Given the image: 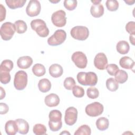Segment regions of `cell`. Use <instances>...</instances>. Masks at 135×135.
Masks as SVG:
<instances>
[{
  "label": "cell",
  "mask_w": 135,
  "mask_h": 135,
  "mask_svg": "<svg viewBox=\"0 0 135 135\" xmlns=\"http://www.w3.org/2000/svg\"><path fill=\"white\" fill-rule=\"evenodd\" d=\"M76 78L78 82L82 85L93 86L95 85L98 82V76L93 72H80L78 73Z\"/></svg>",
  "instance_id": "1"
},
{
  "label": "cell",
  "mask_w": 135,
  "mask_h": 135,
  "mask_svg": "<svg viewBox=\"0 0 135 135\" xmlns=\"http://www.w3.org/2000/svg\"><path fill=\"white\" fill-rule=\"evenodd\" d=\"M30 24L32 29L35 31L40 37H45L49 35V30L43 20L41 19L33 20Z\"/></svg>",
  "instance_id": "2"
},
{
  "label": "cell",
  "mask_w": 135,
  "mask_h": 135,
  "mask_svg": "<svg viewBox=\"0 0 135 135\" xmlns=\"http://www.w3.org/2000/svg\"><path fill=\"white\" fill-rule=\"evenodd\" d=\"M16 28L14 24L7 22L3 23L0 28V34L2 40L4 41L10 40L14 35Z\"/></svg>",
  "instance_id": "3"
},
{
  "label": "cell",
  "mask_w": 135,
  "mask_h": 135,
  "mask_svg": "<svg viewBox=\"0 0 135 135\" xmlns=\"http://www.w3.org/2000/svg\"><path fill=\"white\" fill-rule=\"evenodd\" d=\"M71 36L75 40L84 41L89 35V31L88 27L83 26H76L73 27L70 31Z\"/></svg>",
  "instance_id": "4"
},
{
  "label": "cell",
  "mask_w": 135,
  "mask_h": 135,
  "mask_svg": "<svg viewBox=\"0 0 135 135\" xmlns=\"http://www.w3.org/2000/svg\"><path fill=\"white\" fill-rule=\"evenodd\" d=\"M27 84V74L24 71H17L14 76V85L17 90H23Z\"/></svg>",
  "instance_id": "5"
},
{
  "label": "cell",
  "mask_w": 135,
  "mask_h": 135,
  "mask_svg": "<svg viewBox=\"0 0 135 135\" xmlns=\"http://www.w3.org/2000/svg\"><path fill=\"white\" fill-rule=\"evenodd\" d=\"M66 33L63 30H57L47 39V43L51 46L62 44L66 40Z\"/></svg>",
  "instance_id": "6"
},
{
  "label": "cell",
  "mask_w": 135,
  "mask_h": 135,
  "mask_svg": "<svg viewBox=\"0 0 135 135\" xmlns=\"http://www.w3.org/2000/svg\"><path fill=\"white\" fill-rule=\"evenodd\" d=\"M104 110L103 105L98 102H94L86 105L85 109L86 114L92 117L101 115Z\"/></svg>",
  "instance_id": "7"
},
{
  "label": "cell",
  "mask_w": 135,
  "mask_h": 135,
  "mask_svg": "<svg viewBox=\"0 0 135 135\" xmlns=\"http://www.w3.org/2000/svg\"><path fill=\"white\" fill-rule=\"evenodd\" d=\"M53 25L56 27H63L66 23V13L63 10H59L53 13L51 16Z\"/></svg>",
  "instance_id": "8"
},
{
  "label": "cell",
  "mask_w": 135,
  "mask_h": 135,
  "mask_svg": "<svg viewBox=\"0 0 135 135\" xmlns=\"http://www.w3.org/2000/svg\"><path fill=\"white\" fill-rule=\"evenodd\" d=\"M71 59L75 65L80 69H84L87 65V57L82 52L77 51L74 52L72 55Z\"/></svg>",
  "instance_id": "9"
},
{
  "label": "cell",
  "mask_w": 135,
  "mask_h": 135,
  "mask_svg": "<svg viewBox=\"0 0 135 135\" xmlns=\"http://www.w3.org/2000/svg\"><path fill=\"white\" fill-rule=\"evenodd\" d=\"M41 10V5L38 1L31 0L26 8V13L30 17L37 16Z\"/></svg>",
  "instance_id": "10"
},
{
  "label": "cell",
  "mask_w": 135,
  "mask_h": 135,
  "mask_svg": "<svg viewBox=\"0 0 135 135\" xmlns=\"http://www.w3.org/2000/svg\"><path fill=\"white\" fill-rule=\"evenodd\" d=\"M78 118L77 109L73 107H70L66 109L65 112L64 121L66 124L72 126L75 123Z\"/></svg>",
  "instance_id": "11"
},
{
  "label": "cell",
  "mask_w": 135,
  "mask_h": 135,
  "mask_svg": "<svg viewBox=\"0 0 135 135\" xmlns=\"http://www.w3.org/2000/svg\"><path fill=\"white\" fill-rule=\"evenodd\" d=\"M94 65L100 70H105L108 65V59L105 54L102 52L98 53L94 59Z\"/></svg>",
  "instance_id": "12"
},
{
  "label": "cell",
  "mask_w": 135,
  "mask_h": 135,
  "mask_svg": "<svg viewBox=\"0 0 135 135\" xmlns=\"http://www.w3.org/2000/svg\"><path fill=\"white\" fill-rule=\"evenodd\" d=\"M33 63V59L29 56H23L20 57L17 61V64L19 68L27 69L29 68Z\"/></svg>",
  "instance_id": "13"
},
{
  "label": "cell",
  "mask_w": 135,
  "mask_h": 135,
  "mask_svg": "<svg viewBox=\"0 0 135 135\" xmlns=\"http://www.w3.org/2000/svg\"><path fill=\"white\" fill-rule=\"evenodd\" d=\"M44 102L47 107H56L60 103V98L57 94L54 93H51L45 97L44 99Z\"/></svg>",
  "instance_id": "14"
},
{
  "label": "cell",
  "mask_w": 135,
  "mask_h": 135,
  "mask_svg": "<svg viewBox=\"0 0 135 135\" xmlns=\"http://www.w3.org/2000/svg\"><path fill=\"white\" fill-rule=\"evenodd\" d=\"M5 131L8 135H15L18 132V127L15 120H8L5 125Z\"/></svg>",
  "instance_id": "15"
},
{
  "label": "cell",
  "mask_w": 135,
  "mask_h": 135,
  "mask_svg": "<svg viewBox=\"0 0 135 135\" xmlns=\"http://www.w3.org/2000/svg\"><path fill=\"white\" fill-rule=\"evenodd\" d=\"M90 13L92 16L95 18L100 17L104 14V7L101 3L93 4L90 8Z\"/></svg>",
  "instance_id": "16"
},
{
  "label": "cell",
  "mask_w": 135,
  "mask_h": 135,
  "mask_svg": "<svg viewBox=\"0 0 135 135\" xmlns=\"http://www.w3.org/2000/svg\"><path fill=\"white\" fill-rule=\"evenodd\" d=\"M18 127V132L22 134H27L29 131V124L28 122L23 119L15 120Z\"/></svg>",
  "instance_id": "17"
},
{
  "label": "cell",
  "mask_w": 135,
  "mask_h": 135,
  "mask_svg": "<svg viewBox=\"0 0 135 135\" xmlns=\"http://www.w3.org/2000/svg\"><path fill=\"white\" fill-rule=\"evenodd\" d=\"M119 64L123 69L132 70L134 66V62L130 57L124 56L120 59Z\"/></svg>",
  "instance_id": "18"
},
{
  "label": "cell",
  "mask_w": 135,
  "mask_h": 135,
  "mask_svg": "<svg viewBox=\"0 0 135 135\" xmlns=\"http://www.w3.org/2000/svg\"><path fill=\"white\" fill-rule=\"evenodd\" d=\"M49 70L51 76L55 78L61 76L63 73L62 67L58 64H52L50 66Z\"/></svg>",
  "instance_id": "19"
},
{
  "label": "cell",
  "mask_w": 135,
  "mask_h": 135,
  "mask_svg": "<svg viewBox=\"0 0 135 135\" xmlns=\"http://www.w3.org/2000/svg\"><path fill=\"white\" fill-rule=\"evenodd\" d=\"M38 88L41 92L43 93L47 92L51 88V83L47 79H41L38 83Z\"/></svg>",
  "instance_id": "20"
},
{
  "label": "cell",
  "mask_w": 135,
  "mask_h": 135,
  "mask_svg": "<svg viewBox=\"0 0 135 135\" xmlns=\"http://www.w3.org/2000/svg\"><path fill=\"white\" fill-rule=\"evenodd\" d=\"M116 49L118 52L121 54H126L130 50L129 43L126 41H120L118 42L116 45Z\"/></svg>",
  "instance_id": "21"
},
{
  "label": "cell",
  "mask_w": 135,
  "mask_h": 135,
  "mask_svg": "<svg viewBox=\"0 0 135 135\" xmlns=\"http://www.w3.org/2000/svg\"><path fill=\"white\" fill-rule=\"evenodd\" d=\"M109 120L105 117H100L96 121V126L98 130L100 131H104L109 128Z\"/></svg>",
  "instance_id": "22"
},
{
  "label": "cell",
  "mask_w": 135,
  "mask_h": 135,
  "mask_svg": "<svg viewBox=\"0 0 135 135\" xmlns=\"http://www.w3.org/2000/svg\"><path fill=\"white\" fill-rule=\"evenodd\" d=\"M5 2L7 6L12 9L23 7L25 3L26 0H6Z\"/></svg>",
  "instance_id": "23"
},
{
  "label": "cell",
  "mask_w": 135,
  "mask_h": 135,
  "mask_svg": "<svg viewBox=\"0 0 135 135\" xmlns=\"http://www.w3.org/2000/svg\"><path fill=\"white\" fill-rule=\"evenodd\" d=\"M49 122H60L62 121V113L57 110H53L51 111L49 115Z\"/></svg>",
  "instance_id": "24"
},
{
  "label": "cell",
  "mask_w": 135,
  "mask_h": 135,
  "mask_svg": "<svg viewBox=\"0 0 135 135\" xmlns=\"http://www.w3.org/2000/svg\"><path fill=\"white\" fill-rule=\"evenodd\" d=\"M33 73L36 76L40 77L43 76L46 72L45 66L40 63H37L34 65L32 68Z\"/></svg>",
  "instance_id": "25"
},
{
  "label": "cell",
  "mask_w": 135,
  "mask_h": 135,
  "mask_svg": "<svg viewBox=\"0 0 135 135\" xmlns=\"http://www.w3.org/2000/svg\"><path fill=\"white\" fill-rule=\"evenodd\" d=\"M115 80L118 83L122 84L125 83L128 78V73L124 70H119L115 74Z\"/></svg>",
  "instance_id": "26"
},
{
  "label": "cell",
  "mask_w": 135,
  "mask_h": 135,
  "mask_svg": "<svg viewBox=\"0 0 135 135\" xmlns=\"http://www.w3.org/2000/svg\"><path fill=\"white\" fill-rule=\"evenodd\" d=\"M14 25L16 28V32L18 34H23L27 30V24L23 20H17L15 21Z\"/></svg>",
  "instance_id": "27"
},
{
  "label": "cell",
  "mask_w": 135,
  "mask_h": 135,
  "mask_svg": "<svg viewBox=\"0 0 135 135\" xmlns=\"http://www.w3.org/2000/svg\"><path fill=\"white\" fill-rule=\"evenodd\" d=\"M106 86L108 90L114 92L118 90L119 88V83L114 78H110L106 81Z\"/></svg>",
  "instance_id": "28"
},
{
  "label": "cell",
  "mask_w": 135,
  "mask_h": 135,
  "mask_svg": "<svg viewBox=\"0 0 135 135\" xmlns=\"http://www.w3.org/2000/svg\"><path fill=\"white\" fill-rule=\"evenodd\" d=\"M91 130L90 127L86 124H83L80 126L74 132V135H90Z\"/></svg>",
  "instance_id": "29"
},
{
  "label": "cell",
  "mask_w": 135,
  "mask_h": 135,
  "mask_svg": "<svg viewBox=\"0 0 135 135\" xmlns=\"http://www.w3.org/2000/svg\"><path fill=\"white\" fill-rule=\"evenodd\" d=\"M33 132L36 135L46 134V128L44 124L37 123L34 125V126L33 127Z\"/></svg>",
  "instance_id": "30"
},
{
  "label": "cell",
  "mask_w": 135,
  "mask_h": 135,
  "mask_svg": "<svg viewBox=\"0 0 135 135\" xmlns=\"http://www.w3.org/2000/svg\"><path fill=\"white\" fill-rule=\"evenodd\" d=\"M13 68V62L10 60H3L0 65L1 71L10 72Z\"/></svg>",
  "instance_id": "31"
},
{
  "label": "cell",
  "mask_w": 135,
  "mask_h": 135,
  "mask_svg": "<svg viewBox=\"0 0 135 135\" xmlns=\"http://www.w3.org/2000/svg\"><path fill=\"white\" fill-rule=\"evenodd\" d=\"M105 5L107 9L112 12L117 11L119 7V3L116 0H107Z\"/></svg>",
  "instance_id": "32"
},
{
  "label": "cell",
  "mask_w": 135,
  "mask_h": 135,
  "mask_svg": "<svg viewBox=\"0 0 135 135\" xmlns=\"http://www.w3.org/2000/svg\"><path fill=\"white\" fill-rule=\"evenodd\" d=\"M11 75L9 72L0 70V81L2 83L6 84L10 82Z\"/></svg>",
  "instance_id": "33"
},
{
  "label": "cell",
  "mask_w": 135,
  "mask_h": 135,
  "mask_svg": "<svg viewBox=\"0 0 135 135\" xmlns=\"http://www.w3.org/2000/svg\"><path fill=\"white\" fill-rule=\"evenodd\" d=\"M76 83L74 79L72 77L66 78L63 82L64 88L68 90H71L75 85Z\"/></svg>",
  "instance_id": "34"
},
{
  "label": "cell",
  "mask_w": 135,
  "mask_h": 135,
  "mask_svg": "<svg viewBox=\"0 0 135 135\" xmlns=\"http://www.w3.org/2000/svg\"><path fill=\"white\" fill-rule=\"evenodd\" d=\"M87 96L92 99H97L99 95V92L97 88L94 87H90L87 89Z\"/></svg>",
  "instance_id": "35"
},
{
  "label": "cell",
  "mask_w": 135,
  "mask_h": 135,
  "mask_svg": "<svg viewBox=\"0 0 135 135\" xmlns=\"http://www.w3.org/2000/svg\"><path fill=\"white\" fill-rule=\"evenodd\" d=\"M72 93L74 97L76 98H82L84 95V90L80 86L75 85L72 89Z\"/></svg>",
  "instance_id": "36"
},
{
  "label": "cell",
  "mask_w": 135,
  "mask_h": 135,
  "mask_svg": "<svg viewBox=\"0 0 135 135\" xmlns=\"http://www.w3.org/2000/svg\"><path fill=\"white\" fill-rule=\"evenodd\" d=\"M77 3L75 0H65L64 1V6L69 11H73L76 7Z\"/></svg>",
  "instance_id": "37"
},
{
  "label": "cell",
  "mask_w": 135,
  "mask_h": 135,
  "mask_svg": "<svg viewBox=\"0 0 135 135\" xmlns=\"http://www.w3.org/2000/svg\"><path fill=\"white\" fill-rule=\"evenodd\" d=\"M106 70L108 73L112 76L115 75L116 73L119 70V69L117 65L115 64H110L107 65L106 67Z\"/></svg>",
  "instance_id": "38"
},
{
  "label": "cell",
  "mask_w": 135,
  "mask_h": 135,
  "mask_svg": "<svg viewBox=\"0 0 135 135\" xmlns=\"http://www.w3.org/2000/svg\"><path fill=\"white\" fill-rule=\"evenodd\" d=\"M49 126L50 129L53 132L57 131L61 129L62 126V122H51L49 121Z\"/></svg>",
  "instance_id": "39"
},
{
  "label": "cell",
  "mask_w": 135,
  "mask_h": 135,
  "mask_svg": "<svg viewBox=\"0 0 135 135\" xmlns=\"http://www.w3.org/2000/svg\"><path fill=\"white\" fill-rule=\"evenodd\" d=\"M127 32L130 35L135 34V23L133 21L129 22L126 25Z\"/></svg>",
  "instance_id": "40"
},
{
  "label": "cell",
  "mask_w": 135,
  "mask_h": 135,
  "mask_svg": "<svg viewBox=\"0 0 135 135\" xmlns=\"http://www.w3.org/2000/svg\"><path fill=\"white\" fill-rule=\"evenodd\" d=\"M9 110L8 106L4 103L1 102L0 103V113L1 114H6Z\"/></svg>",
  "instance_id": "41"
},
{
  "label": "cell",
  "mask_w": 135,
  "mask_h": 135,
  "mask_svg": "<svg viewBox=\"0 0 135 135\" xmlns=\"http://www.w3.org/2000/svg\"><path fill=\"white\" fill-rule=\"evenodd\" d=\"M0 15H1V22H2L5 19L6 17V9L5 7L2 4H0Z\"/></svg>",
  "instance_id": "42"
},
{
  "label": "cell",
  "mask_w": 135,
  "mask_h": 135,
  "mask_svg": "<svg viewBox=\"0 0 135 135\" xmlns=\"http://www.w3.org/2000/svg\"><path fill=\"white\" fill-rule=\"evenodd\" d=\"M0 89H1V98H0V99H1V100H2L3 99H4V98H5L6 93H5V91L3 89V88L2 86L0 87Z\"/></svg>",
  "instance_id": "43"
},
{
  "label": "cell",
  "mask_w": 135,
  "mask_h": 135,
  "mask_svg": "<svg viewBox=\"0 0 135 135\" xmlns=\"http://www.w3.org/2000/svg\"><path fill=\"white\" fill-rule=\"evenodd\" d=\"M129 40L133 45H134V35H130L129 36Z\"/></svg>",
  "instance_id": "44"
},
{
  "label": "cell",
  "mask_w": 135,
  "mask_h": 135,
  "mask_svg": "<svg viewBox=\"0 0 135 135\" xmlns=\"http://www.w3.org/2000/svg\"><path fill=\"white\" fill-rule=\"evenodd\" d=\"M124 2L129 5H132L134 3L135 1H131H131L130 0H127V1H124Z\"/></svg>",
  "instance_id": "45"
},
{
  "label": "cell",
  "mask_w": 135,
  "mask_h": 135,
  "mask_svg": "<svg viewBox=\"0 0 135 135\" xmlns=\"http://www.w3.org/2000/svg\"><path fill=\"white\" fill-rule=\"evenodd\" d=\"M91 2L93 3V4H97L99 3H100L101 2V1H91Z\"/></svg>",
  "instance_id": "46"
},
{
  "label": "cell",
  "mask_w": 135,
  "mask_h": 135,
  "mask_svg": "<svg viewBox=\"0 0 135 135\" xmlns=\"http://www.w3.org/2000/svg\"><path fill=\"white\" fill-rule=\"evenodd\" d=\"M60 134H70V133L69 132H68L67 131H66V130H65L64 131L61 132Z\"/></svg>",
  "instance_id": "47"
},
{
  "label": "cell",
  "mask_w": 135,
  "mask_h": 135,
  "mask_svg": "<svg viewBox=\"0 0 135 135\" xmlns=\"http://www.w3.org/2000/svg\"><path fill=\"white\" fill-rule=\"evenodd\" d=\"M51 3H58V2H59L60 1V0H57V1H49Z\"/></svg>",
  "instance_id": "48"
}]
</instances>
